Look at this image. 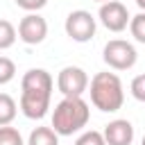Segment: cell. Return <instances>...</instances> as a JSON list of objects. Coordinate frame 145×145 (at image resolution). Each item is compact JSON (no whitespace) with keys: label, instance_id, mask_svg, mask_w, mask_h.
I'll return each mask as SVG.
<instances>
[{"label":"cell","instance_id":"cell-17","mask_svg":"<svg viewBox=\"0 0 145 145\" xmlns=\"http://www.w3.org/2000/svg\"><path fill=\"white\" fill-rule=\"evenodd\" d=\"M129 91H131V95H134L138 102H145V72H143V75H136V77L131 79Z\"/></svg>","mask_w":145,"mask_h":145},{"label":"cell","instance_id":"cell-18","mask_svg":"<svg viewBox=\"0 0 145 145\" xmlns=\"http://www.w3.org/2000/svg\"><path fill=\"white\" fill-rule=\"evenodd\" d=\"M16 5L29 14V11H39V9H43V7L48 5V0H16Z\"/></svg>","mask_w":145,"mask_h":145},{"label":"cell","instance_id":"cell-20","mask_svg":"<svg viewBox=\"0 0 145 145\" xmlns=\"http://www.w3.org/2000/svg\"><path fill=\"white\" fill-rule=\"evenodd\" d=\"M140 145H145V134H143V140H140Z\"/></svg>","mask_w":145,"mask_h":145},{"label":"cell","instance_id":"cell-21","mask_svg":"<svg viewBox=\"0 0 145 145\" xmlns=\"http://www.w3.org/2000/svg\"><path fill=\"white\" fill-rule=\"evenodd\" d=\"M95 2H100V5H102V2H106V0H95Z\"/></svg>","mask_w":145,"mask_h":145},{"label":"cell","instance_id":"cell-12","mask_svg":"<svg viewBox=\"0 0 145 145\" xmlns=\"http://www.w3.org/2000/svg\"><path fill=\"white\" fill-rule=\"evenodd\" d=\"M16 39H18V32H16V27H14L9 20L0 18V50H7V48H11V45L16 43Z\"/></svg>","mask_w":145,"mask_h":145},{"label":"cell","instance_id":"cell-15","mask_svg":"<svg viewBox=\"0 0 145 145\" xmlns=\"http://www.w3.org/2000/svg\"><path fill=\"white\" fill-rule=\"evenodd\" d=\"M16 77V63L9 57H0V86L9 84Z\"/></svg>","mask_w":145,"mask_h":145},{"label":"cell","instance_id":"cell-9","mask_svg":"<svg viewBox=\"0 0 145 145\" xmlns=\"http://www.w3.org/2000/svg\"><path fill=\"white\" fill-rule=\"evenodd\" d=\"M104 143L106 145H131L134 140V125L125 118H116L109 125H104Z\"/></svg>","mask_w":145,"mask_h":145},{"label":"cell","instance_id":"cell-11","mask_svg":"<svg viewBox=\"0 0 145 145\" xmlns=\"http://www.w3.org/2000/svg\"><path fill=\"white\" fill-rule=\"evenodd\" d=\"M16 111H18L16 100L11 95H7V93H0V127L11 125L14 118H16Z\"/></svg>","mask_w":145,"mask_h":145},{"label":"cell","instance_id":"cell-5","mask_svg":"<svg viewBox=\"0 0 145 145\" xmlns=\"http://www.w3.org/2000/svg\"><path fill=\"white\" fill-rule=\"evenodd\" d=\"M63 29L66 34L77 41V43H88L93 36H95V29H97V23L93 18L91 11L86 9H75L66 16V23H63Z\"/></svg>","mask_w":145,"mask_h":145},{"label":"cell","instance_id":"cell-16","mask_svg":"<svg viewBox=\"0 0 145 145\" xmlns=\"http://www.w3.org/2000/svg\"><path fill=\"white\" fill-rule=\"evenodd\" d=\"M75 145H106L104 143V136H102V131H95V129H88V131H84L77 140H75Z\"/></svg>","mask_w":145,"mask_h":145},{"label":"cell","instance_id":"cell-2","mask_svg":"<svg viewBox=\"0 0 145 145\" xmlns=\"http://www.w3.org/2000/svg\"><path fill=\"white\" fill-rule=\"evenodd\" d=\"M91 93V104L104 113H116L118 109H122V102H125V88H122V82L116 72H95L93 79L88 82V88Z\"/></svg>","mask_w":145,"mask_h":145},{"label":"cell","instance_id":"cell-8","mask_svg":"<svg viewBox=\"0 0 145 145\" xmlns=\"http://www.w3.org/2000/svg\"><path fill=\"white\" fill-rule=\"evenodd\" d=\"M97 18H100V23H102L109 32H122V29H127L131 16H129V11H127V7H125L122 2H118V0H106V2L100 5Z\"/></svg>","mask_w":145,"mask_h":145},{"label":"cell","instance_id":"cell-19","mask_svg":"<svg viewBox=\"0 0 145 145\" xmlns=\"http://www.w3.org/2000/svg\"><path fill=\"white\" fill-rule=\"evenodd\" d=\"M136 5L140 7V11H145V0H136Z\"/></svg>","mask_w":145,"mask_h":145},{"label":"cell","instance_id":"cell-10","mask_svg":"<svg viewBox=\"0 0 145 145\" xmlns=\"http://www.w3.org/2000/svg\"><path fill=\"white\" fill-rule=\"evenodd\" d=\"M27 145H59V134L52 127H36L32 129Z\"/></svg>","mask_w":145,"mask_h":145},{"label":"cell","instance_id":"cell-1","mask_svg":"<svg viewBox=\"0 0 145 145\" xmlns=\"http://www.w3.org/2000/svg\"><path fill=\"white\" fill-rule=\"evenodd\" d=\"M52 88L54 79L48 70L43 68H29L23 79H20V111L29 120H41L45 118L52 100Z\"/></svg>","mask_w":145,"mask_h":145},{"label":"cell","instance_id":"cell-7","mask_svg":"<svg viewBox=\"0 0 145 145\" xmlns=\"http://www.w3.org/2000/svg\"><path fill=\"white\" fill-rule=\"evenodd\" d=\"M18 39L27 45H39L45 41L48 36V20L39 14V11H29L27 16L20 18L18 23Z\"/></svg>","mask_w":145,"mask_h":145},{"label":"cell","instance_id":"cell-14","mask_svg":"<svg viewBox=\"0 0 145 145\" xmlns=\"http://www.w3.org/2000/svg\"><path fill=\"white\" fill-rule=\"evenodd\" d=\"M0 145H25V143H23V136L16 127L2 125L0 127Z\"/></svg>","mask_w":145,"mask_h":145},{"label":"cell","instance_id":"cell-6","mask_svg":"<svg viewBox=\"0 0 145 145\" xmlns=\"http://www.w3.org/2000/svg\"><path fill=\"white\" fill-rule=\"evenodd\" d=\"M57 88L63 97H82L88 88V75L79 66H66L57 75Z\"/></svg>","mask_w":145,"mask_h":145},{"label":"cell","instance_id":"cell-13","mask_svg":"<svg viewBox=\"0 0 145 145\" xmlns=\"http://www.w3.org/2000/svg\"><path fill=\"white\" fill-rule=\"evenodd\" d=\"M129 32H131V36L138 41V43H145V11H140V14H136V16H131L129 18Z\"/></svg>","mask_w":145,"mask_h":145},{"label":"cell","instance_id":"cell-3","mask_svg":"<svg viewBox=\"0 0 145 145\" xmlns=\"http://www.w3.org/2000/svg\"><path fill=\"white\" fill-rule=\"evenodd\" d=\"M91 109L84 97H63L52 111V129L59 136H72L88 125Z\"/></svg>","mask_w":145,"mask_h":145},{"label":"cell","instance_id":"cell-4","mask_svg":"<svg viewBox=\"0 0 145 145\" xmlns=\"http://www.w3.org/2000/svg\"><path fill=\"white\" fill-rule=\"evenodd\" d=\"M102 59L113 70H129V68L136 66L138 52H136V48L129 41H125V39H111L104 45V50H102Z\"/></svg>","mask_w":145,"mask_h":145}]
</instances>
